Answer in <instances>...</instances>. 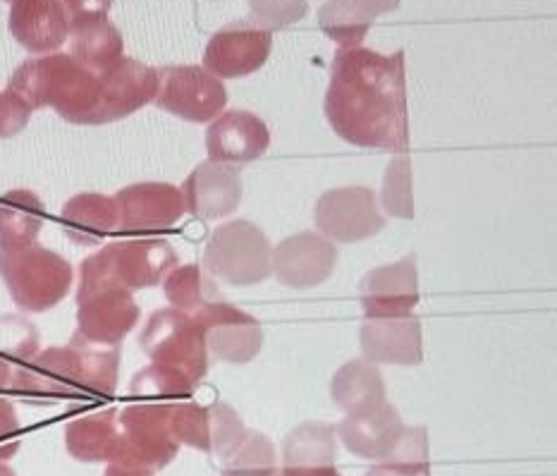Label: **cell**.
I'll list each match as a JSON object with an SVG mask.
<instances>
[{
  "label": "cell",
  "mask_w": 557,
  "mask_h": 476,
  "mask_svg": "<svg viewBox=\"0 0 557 476\" xmlns=\"http://www.w3.org/2000/svg\"><path fill=\"white\" fill-rule=\"evenodd\" d=\"M171 431L180 446L201 450L223 462L242 443L247 426L225 402H173Z\"/></svg>",
  "instance_id": "11"
},
{
  "label": "cell",
  "mask_w": 557,
  "mask_h": 476,
  "mask_svg": "<svg viewBox=\"0 0 557 476\" xmlns=\"http://www.w3.org/2000/svg\"><path fill=\"white\" fill-rule=\"evenodd\" d=\"M39 331L32 321L17 314L0 316V359L8 362L12 369L29 362L39 352Z\"/></svg>",
  "instance_id": "34"
},
{
  "label": "cell",
  "mask_w": 557,
  "mask_h": 476,
  "mask_svg": "<svg viewBox=\"0 0 557 476\" xmlns=\"http://www.w3.org/2000/svg\"><path fill=\"white\" fill-rule=\"evenodd\" d=\"M20 431V419L17 412L12 407V402L0 398V462H5L8 457H12L17 453L20 441L15 438V434Z\"/></svg>",
  "instance_id": "39"
},
{
  "label": "cell",
  "mask_w": 557,
  "mask_h": 476,
  "mask_svg": "<svg viewBox=\"0 0 557 476\" xmlns=\"http://www.w3.org/2000/svg\"><path fill=\"white\" fill-rule=\"evenodd\" d=\"M103 476H149V474H139V472H129V469H120V467L108 465Z\"/></svg>",
  "instance_id": "44"
},
{
  "label": "cell",
  "mask_w": 557,
  "mask_h": 476,
  "mask_svg": "<svg viewBox=\"0 0 557 476\" xmlns=\"http://www.w3.org/2000/svg\"><path fill=\"white\" fill-rule=\"evenodd\" d=\"M275 446L261 431H249L242 443L223 460L221 476H275Z\"/></svg>",
  "instance_id": "32"
},
{
  "label": "cell",
  "mask_w": 557,
  "mask_h": 476,
  "mask_svg": "<svg viewBox=\"0 0 557 476\" xmlns=\"http://www.w3.org/2000/svg\"><path fill=\"white\" fill-rule=\"evenodd\" d=\"M331 398L347 414L379 407L381 402H385V381L379 364L364 357L345 362L333 374Z\"/></svg>",
  "instance_id": "25"
},
{
  "label": "cell",
  "mask_w": 557,
  "mask_h": 476,
  "mask_svg": "<svg viewBox=\"0 0 557 476\" xmlns=\"http://www.w3.org/2000/svg\"><path fill=\"white\" fill-rule=\"evenodd\" d=\"M323 111L347 144L403 154L409 144L405 51L383 56L364 46L341 48Z\"/></svg>",
  "instance_id": "1"
},
{
  "label": "cell",
  "mask_w": 557,
  "mask_h": 476,
  "mask_svg": "<svg viewBox=\"0 0 557 476\" xmlns=\"http://www.w3.org/2000/svg\"><path fill=\"white\" fill-rule=\"evenodd\" d=\"M10 5L12 39L29 53H55L70 39V24L58 0H15Z\"/></svg>",
  "instance_id": "22"
},
{
  "label": "cell",
  "mask_w": 557,
  "mask_h": 476,
  "mask_svg": "<svg viewBox=\"0 0 557 476\" xmlns=\"http://www.w3.org/2000/svg\"><path fill=\"white\" fill-rule=\"evenodd\" d=\"M156 91L159 70L123 56L115 65L99 72V108L91 125H111L137 113L156 99Z\"/></svg>",
  "instance_id": "15"
},
{
  "label": "cell",
  "mask_w": 557,
  "mask_h": 476,
  "mask_svg": "<svg viewBox=\"0 0 557 476\" xmlns=\"http://www.w3.org/2000/svg\"><path fill=\"white\" fill-rule=\"evenodd\" d=\"M120 347H65L39 350L12 374L10 388L27 400H94L111 398L117 388Z\"/></svg>",
  "instance_id": "2"
},
{
  "label": "cell",
  "mask_w": 557,
  "mask_h": 476,
  "mask_svg": "<svg viewBox=\"0 0 557 476\" xmlns=\"http://www.w3.org/2000/svg\"><path fill=\"white\" fill-rule=\"evenodd\" d=\"M271 146V130L251 111H225L211 120L206 130L209 161L218 163H251Z\"/></svg>",
  "instance_id": "20"
},
{
  "label": "cell",
  "mask_w": 557,
  "mask_h": 476,
  "mask_svg": "<svg viewBox=\"0 0 557 476\" xmlns=\"http://www.w3.org/2000/svg\"><path fill=\"white\" fill-rule=\"evenodd\" d=\"M364 476H431V474H411V472L395 469L391 465H383V462H375V465Z\"/></svg>",
  "instance_id": "42"
},
{
  "label": "cell",
  "mask_w": 557,
  "mask_h": 476,
  "mask_svg": "<svg viewBox=\"0 0 557 476\" xmlns=\"http://www.w3.org/2000/svg\"><path fill=\"white\" fill-rule=\"evenodd\" d=\"M337 460V434L333 424L305 422L283 441V467H333Z\"/></svg>",
  "instance_id": "28"
},
{
  "label": "cell",
  "mask_w": 557,
  "mask_h": 476,
  "mask_svg": "<svg viewBox=\"0 0 557 476\" xmlns=\"http://www.w3.org/2000/svg\"><path fill=\"white\" fill-rule=\"evenodd\" d=\"M46 221L39 194L32 190H12L0 197V252H12L36 244Z\"/></svg>",
  "instance_id": "26"
},
{
  "label": "cell",
  "mask_w": 557,
  "mask_h": 476,
  "mask_svg": "<svg viewBox=\"0 0 557 476\" xmlns=\"http://www.w3.org/2000/svg\"><path fill=\"white\" fill-rule=\"evenodd\" d=\"M405 431V422L391 402H381L379 407H371L347 417L335 426V434L349 453L371 462H381L395 448L397 438Z\"/></svg>",
  "instance_id": "23"
},
{
  "label": "cell",
  "mask_w": 557,
  "mask_h": 476,
  "mask_svg": "<svg viewBox=\"0 0 557 476\" xmlns=\"http://www.w3.org/2000/svg\"><path fill=\"white\" fill-rule=\"evenodd\" d=\"M319 24L337 46L355 48L367 39L373 20L357 10L352 0H325L319 10Z\"/></svg>",
  "instance_id": "31"
},
{
  "label": "cell",
  "mask_w": 557,
  "mask_h": 476,
  "mask_svg": "<svg viewBox=\"0 0 557 476\" xmlns=\"http://www.w3.org/2000/svg\"><path fill=\"white\" fill-rule=\"evenodd\" d=\"M139 347L153 364L185 374L197 386L209 374V345L194 314L175 307L153 312L139 335Z\"/></svg>",
  "instance_id": "8"
},
{
  "label": "cell",
  "mask_w": 557,
  "mask_h": 476,
  "mask_svg": "<svg viewBox=\"0 0 557 476\" xmlns=\"http://www.w3.org/2000/svg\"><path fill=\"white\" fill-rule=\"evenodd\" d=\"M194 316L203 328L209 352H213L218 359L227 364H247L257 359L263 347V328L257 316L223 300L209 304Z\"/></svg>",
  "instance_id": "16"
},
{
  "label": "cell",
  "mask_w": 557,
  "mask_h": 476,
  "mask_svg": "<svg viewBox=\"0 0 557 476\" xmlns=\"http://www.w3.org/2000/svg\"><path fill=\"white\" fill-rule=\"evenodd\" d=\"M163 292L171 307L187 314H197L209 304L223 300V292L213 276L199 264L175 266L163 280Z\"/></svg>",
  "instance_id": "30"
},
{
  "label": "cell",
  "mask_w": 557,
  "mask_h": 476,
  "mask_svg": "<svg viewBox=\"0 0 557 476\" xmlns=\"http://www.w3.org/2000/svg\"><path fill=\"white\" fill-rule=\"evenodd\" d=\"M0 476H15V472H12L5 462H0Z\"/></svg>",
  "instance_id": "45"
},
{
  "label": "cell",
  "mask_w": 557,
  "mask_h": 476,
  "mask_svg": "<svg viewBox=\"0 0 557 476\" xmlns=\"http://www.w3.org/2000/svg\"><path fill=\"white\" fill-rule=\"evenodd\" d=\"M383 211L393 218H403V221H411L414 218V194H411V161L403 151L393 158V163L387 166L381 190Z\"/></svg>",
  "instance_id": "33"
},
{
  "label": "cell",
  "mask_w": 557,
  "mask_h": 476,
  "mask_svg": "<svg viewBox=\"0 0 557 476\" xmlns=\"http://www.w3.org/2000/svg\"><path fill=\"white\" fill-rule=\"evenodd\" d=\"M352 3L357 10H361L367 17H371L375 22V17L385 15V12L397 10L399 0H352Z\"/></svg>",
  "instance_id": "40"
},
{
  "label": "cell",
  "mask_w": 557,
  "mask_h": 476,
  "mask_svg": "<svg viewBox=\"0 0 557 476\" xmlns=\"http://www.w3.org/2000/svg\"><path fill=\"white\" fill-rule=\"evenodd\" d=\"M185 209L201 221H223L242 204V173L233 163L206 161L187 175L183 185Z\"/></svg>",
  "instance_id": "19"
},
{
  "label": "cell",
  "mask_w": 557,
  "mask_h": 476,
  "mask_svg": "<svg viewBox=\"0 0 557 476\" xmlns=\"http://www.w3.org/2000/svg\"><path fill=\"white\" fill-rule=\"evenodd\" d=\"M0 278L22 312L41 314L67 297L75 283V268L63 254L29 244L0 252Z\"/></svg>",
  "instance_id": "5"
},
{
  "label": "cell",
  "mask_w": 557,
  "mask_h": 476,
  "mask_svg": "<svg viewBox=\"0 0 557 476\" xmlns=\"http://www.w3.org/2000/svg\"><path fill=\"white\" fill-rule=\"evenodd\" d=\"M70 46V56L75 58L79 65L96 72V75L115 65L125 51L123 34H120V29L111 20L84 24V27L72 29Z\"/></svg>",
  "instance_id": "29"
},
{
  "label": "cell",
  "mask_w": 557,
  "mask_h": 476,
  "mask_svg": "<svg viewBox=\"0 0 557 476\" xmlns=\"http://www.w3.org/2000/svg\"><path fill=\"white\" fill-rule=\"evenodd\" d=\"M63 233L77 247H96L117 230V206L113 197L99 192H82L72 197L60 213Z\"/></svg>",
  "instance_id": "24"
},
{
  "label": "cell",
  "mask_w": 557,
  "mask_h": 476,
  "mask_svg": "<svg viewBox=\"0 0 557 476\" xmlns=\"http://www.w3.org/2000/svg\"><path fill=\"white\" fill-rule=\"evenodd\" d=\"M34 108L12 89L0 91V139H10L29 125Z\"/></svg>",
  "instance_id": "37"
},
{
  "label": "cell",
  "mask_w": 557,
  "mask_h": 476,
  "mask_svg": "<svg viewBox=\"0 0 557 476\" xmlns=\"http://www.w3.org/2000/svg\"><path fill=\"white\" fill-rule=\"evenodd\" d=\"M359 302L367 319H397L414 314L419 304L417 256L379 266L361 278Z\"/></svg>",
  "instance_id": "17"
},
{
  "label": "cell",
  "mask_w": 557,
  "mask_h": 476,
  "mask_svg": "<svg viewBox=\"0 0 557 476\" xmlns=\"http://www.w3.org/2000/svg\"><path fill=\"white\" fill-rule=\"evenodd\" d=\"M58 3L65 12L70 32H72L77 27H84V24L108 20L113 0H58Z\"/></svg>",
  "instance_id": "38"
},
{
  "label": "cell",
  "mask_w": 557,
  "mask_h": 476,
  "mask_svg": "<svg viewBox=\"0 0 557 476\" xmlns=\"http://www.w3.org/2000/svg\"><path fill=\"white\" fill-rule=\"evenodd\" d=\"M177 266V252L161 237L106 244L79 266V285H117L129 292L159 285Z\"/></svg>",
  "instance_id": "4"
},
{
  "label": "cell",
  "mask_w": 557,
  "mask_h": 476,
  "mask_svg": "<svg viewBox=\"0 0 557 476\" xmlns=\"http://www.w3.org/2000/svg\"><path fill=\"white\" fill-rule=\"evenodd\" d=\"M117 441V410H103L65 426V448L79 462H111Z\"/></svg>",
  "instance_id": "27"
},
{
  "label": "cell",
  "mask_w": 557,
  "mask_h": 476,
  "mask_svg": "<svg viewBox=\"0 0 557 476\" xmlns=\"http://www.w3.org/2000/svg\"><path fill=\"white\" fill-rule=\"evenodd\" d=\"M156 106L187 122H211L225 111L227 91L223 80L203 65H168L159 70Z\"/></svg>",
  "instance_id": "10"
},
{
  "label": "cell",
  "mask_w": 557,
  "mask_h": 476,
  "mask_svg": "<svg viewBox=\"0 0 557 476\" xmlns=\"http://www.w3.org/2000/svg\"><path fill=\"white\" fill-rule=\"evenodd\" d=\"M173 402H137L117 410V441L111 467L153 474L171 465L180 443L171 431Z\"/></svg>",
  "instance_id": "6"
},
{
  "label": "cell",
  "mask_w": 557,
  "mask_h": 476,
  "mask_svg": "<svg viewBox=\"0 0 557 476\" xmlns=\"http://www.w3.org/2000/svg\"><path fill=\"white\" fill-rule=\"evenodd\" d=\"M197 383L187 378L185 374L168 369L161 364H149L144 366L137 376L132 378L129 390L139 398H183L194 393Z\"/></svg>",
  "instance_id": "35"
},
{
  "label": "cell",
  "mask_w": 557,
  "mask_h": 476,
  "mask_svg": "<svg viewBox=\"0 0 557 476\" xmlns=\"http://www.w3.org/2000/svg\"><path fill=\"white\" fill-rule=\"evenodd\" d=\"M203 268L230 285H259L273 276V244L247 218L227 221L206 242Z\"/></svg>",
  "instance_id": "7"
},
{
  "label": "cell",
  "mask_w": 557,
  "mask_h": 476,
  "mask_svg": "<svg viewBox=\"0 0 557 476\" xmlns=\"http://www.w3.org/2000/svg\"><path fill=\"white\" fill-rule=\"evenodd\" d=\"M317 230L331 242H364L385 228V216L371 187H337L321 194L313 209Z\"/></svg>",
  "instance_id": "12"
},
{
  "label": "cell",
  "mask_w": 557,
  "mask_h": 476,
  "mask_svg": "<svg viewBox=\"0 0 557 476\" xmlns=\"http://www.w3.org/2000/svg\"><path fill=\"white\" fill-rule=\"evenodd\" d=\"M141 309L129 290L117 285H77V328L72 343L84 347H120L135 331Z\"/></svg>",
  "instance_id": "9"
},
{
  "label": "cell",
  "mask_w": 557,
  "mask_h": 476,
  "mask_svg": "<svg viewBox=\"0 0 557 476\" xmlns=\"http://www.w3.org/2000/svg\"><path fill=\"white\" fill-rule=\"evenodd\" d=\"M361 355L373 364L417 366L423 362L421 321L414 314L397 319H367L359 331Z\"/></svg>",
  "instance_id": "21"
},
{
  "label": "cell",
  "mask_w": 557,
  "mask_h": 476,
  "mask_svg": "<svg viewBox=\"0 0 557 476\" xmlns=\"http://www.w3.org/2000/svg\"><path fill=\"white\" fill-rule=\"evenodd\" d=\"M8 89L22 96L34 111L53 108L72 125H91L99 108V75L79 65L70 53H48L24 60Z\"/></svg>",
  "instance_id": "3"
},
{
  "label": "cell",
  "mask_w": 557,
  "mask_h": 476,
  "mask_svg": "<svg viewBox=\"0 0 557 476\" xmlns=\"http://www.w3.org/2000/svg\"><path fill=\"white\" fill-rule=\"evenodd\" d=\"M337 266L335 242L313 230L289 235L273 249V273L287 288H317Z\"/></svg>",
  "instance_id": "18"
},
{
  "label": "cell",
  "mask_w": 557,
  "mask_h": 476,
  "mask_svg": "<svg viewBox=\"0 0 557 476\" xmlns=\"http://www.w3.org/2000/svg\"><path fill=\"white\" fill-rule=\"evenodd\" d=\"M275 476H341V472L333 467H297V469H281Z\"/></svg>",
  "instance_id": "41"
},
{
  "label": "cell",
  "mask_w": 557,
  "mask_h": 476,
  "mask_svg": "<svg viewBox=\"0 0 557 476\" xmlns=\"http://www.w3.org/2000/svg\"><path fill=\"white\" fill-rule=\"evenodd\" d=\"M251 17L263 29H283L309 12V0H249Z\"/></svg>",
  "instance_id": "36"
},
{
  "label": "cell",
  "mask_w": 557,
  "mask_h": 476,
  "mask_svg": "<svg viewBox=\"0 0 557 476\" xmlns=\"http://www.w3.org/2000/svg\"><path fill=\"white\" fill-rule=\"evenodd\" d=\"M273 48V34L251 22H233L218 29L206 44L203 68L218 80L247 77L265 65Z\"/></svg>",
  "instance_id": "14"
},
{
  "label": "cell",
  "mask_w": 557,
  "mask_h": 476,
  "mask_svg": "<svg viewBox=\"0 0 557 476\" xmlns=\"http://www.w3.org/2000/svg\"><path fill=\"white\" fill-rule=\"evenodd\" d=\"M12 374H15V369L8 362L0 359V390L3 388H10V381H12Z\"/></svg>",
  "instance_id": "43"
},
{
  "label": "cell",
  "mask_w": 557,
  "mask_h": 476,
  "mask_svg": "<svg viewBox=\"0 0 557 476\" xmlns=\"http://www.w3.org/2000/svg\"><path fill=\"white\" fill-rule=\"evenodd\" d=\"M113 199L117 206V230L135 237L168 233L187 213L183 190L171 182H137L120 190Z\"/></svg>",
  "instance_id": "13"
}]
</instances>
